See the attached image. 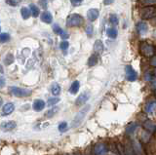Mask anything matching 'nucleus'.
Returning a JSON list of instances; mask_svg holds the SVG:
<instances>
[{"label": "nucleus", "mask_w": 156, "mask_h": 155, "mask_svg": "<svg viewBox=\"0 0 156 155\" xmlns=\"http://www.w3.org/2000/svg\"><path fill=\"white\" fill-rule=\"evenodd\" d=\"M6 3L9 4V5H11V6H17L18 5V1H16V0H7Z\"/></svg>", "instance_id": "nucleus-39"}, {"label": "nucleus", "mask_w": 156, "mask_h": 155, "mask_svg": "<svg viewBox=\"0 0 156 155\" xmlns=\"http://www.w3.org/2000/svg\"><path fill=\"white\" fill-rule=\"evenodd\" d=\"M10 39V35L8 33H0V42L1 43H5L7 42Z\"/></svg>", "instance_id": "nucleus-28"}, {"label": "nucleus", "mask_w": 156, "mask_h": 155, "mask_svg": "<svg viewBox=\"0 0 156 155\" xmlns=\"http://www.w3.org/2000/svg\"><path fill=\"white\" fill-rule=\"evenodd\" d=\"M126 77L129 81H135L136 79V72L134 70V69L131 65H126Z\"/></svg>", "instance_id": "nucleus-9"}, {"label": "nucleus", "mask_w": 156, "mask_h": 155, "mask_svg": "<svg viewBox=\"0 0 156 155\" xmlns=\"http://www.w3.org/2000/svg\"><path fill=\"white\" fill-rule=\"evenodd\" d=\"M15 110V105L12 103H8L6 104L2 108V114L3 115H10L13 111Z\"/></svg>", "instance_id": "nucleus-14"}, {"label": "nucleus", "mask_w": 156, "mask_h": 155, "mask_svg": "<svg viewBox=\"0 0 156 155\" xmlns=\"http://www.w3.org/2000/svg\"><path fill=\"white\" fill-rule=\"evenodd\" d=\"M5 86V78L3 76H0V89Z\"/></svg>", "instance_id": "nucleus-41"}, {"label": "nucleus", "mask_w": 156, "mask_h": 155, "mask_svg": "<svg viewBox=\"0 0 156 155\" xmlns=\"http://www.w3.org/2000/svg\"><path fill=\"white\" fill-rule=\"evenodd\" d=\"M79 88H80V82L76 80L71 84L70 88H69V93L72 94V95H74V94L77 93L78 91H79Z\"/></svg>", "instance_id": "nucleus-19"}, {"label": "nucleus", "mask_w": 156, "mask_h": 155, "mask_svg": "<svg viewBox=\"0 0 156 155\" xmlns=\"http://www.w3.org/2000/svg\"><path fill=\"white\" fill-rule=\"evenodd\" d=\"M29 8H30V14L32 15V17L36 18L39 16V13H40V11H39V9L37 6H35L34 4H30L29 5Z\"/></svg>", "instance_id": "nucleus-23"}, {"label": "nucleus", "mask_w": 156, "mask_h": 155, "mask_svg": "<svg viewBox=\"0 0 156 155\" xmlns=\"http://www.w3.org/2000/svg\"><path fill=\"white\" fill-rule=\"evenodd\" d=\"M82 1H83V0H70V2H71L74 6L80 5V4L82 3Z\"/></svg>", "instance_id": "nucleus-40"}, {"label": "nucleus", "mask_w": 156, "mask_h": 155, "mask_svg": "<svg viewBox=\"0 0 156 155\" xmlns=\"http://www.w3.org/2000/svg\"><path fill=\"white\" fill-rule=\"evenodd\" d=\"M89 98H90V94L87 93V92H84V93H82L81 95H79V97L76 99L75 104L77 106H81L83 104H85L87 103V100H89Z\"/></svg>", "instance_id": "nucleus-8"}, {"label": "nucleus", "mask_w": 156, "mask_h": 155, "mask_svg": "<svg viewBox=\"0 0 156 155\" xmlns=\"http://www.w3.org/2000/svg\"><path fill=\"white\" fill-rule=\"evenodd\" d=\"M2 104H3V100H2V98H1V97H0V106L2 105Z\"/></svg>", "instance_id": "nucleus-46"}, {"label": "nucleus", "mask_w": 156, "mask_h": 155, "mask_svg": "<svg viewBox=\"0 0 156 155\" xmlns=\"http://www.w3.org/2000/svg\"><path fill=\"white\" fill-rule=\"evenodd\" d=\"M16 127H17V123L13 120L5 121V122L0 124V129H1L3 132H10V131H13Z\"/></svg>", "instance_id": "nucleus-6"}, {"label": "nucleus", "mask_w": 156, "mask_h": 155, "mask_svg": "<svg viewBox=\"0 0 156 155\" xmlns=\"http://www.w3.org/2000/svg\"><path fill=\"white\" fill-rule=\"evenodd\" d=\"M141 3L145 6H150V5H155L156 0H141Z\"/></svg>", "instance_id": "nucleus-31"}, {"label": "nucleus", "mask_w": 156, "mask_h": 155, "mask_svg": "<svg viewBox=\"0 0 156 155\" xmlns=\"http://www.w3.org/2000/svg\"><path fill=\"white\" fill-rule=\"evenodd\" d=\"M84 23V20L80 15L77 14H71L70 16H68L66 20V26L69 27H75V26H81Z\"/></svg>", "instance_id": "nucleus-1"}, {"label": "nucleus", "mask_w": 156, "mask_h": 155, "mask_svg": "<svg viewBox=\"0 0 156 155\" xmlns=\"http://www.w3.org/2000/svg\"><path fill=\"white\" fill-rule=\"evenodd\" d=\"M13 62H14V56L12 54H8L6 56V58H5V61H4L5 65H11Z\"/></svg>", "instance_id": "nucleus-27"}, {"label": "nucleus", "mask_w": 156, "mask_h": 155, "mask_svg": "<svg viewBox=\"0 0 156 155\" xmlns=\"http://www.w3.org/2000/svg\"><path fill=\"white\" fill-rule=\"evenodd\" d=\"M41 20L44 22V23H51L52 21H53V17L51 15V13L50 12H48V11H45L44 13H42V15H41Z\"/></svg>", "instance_id": "nucleus-18"}, {"label": "nucleus", "mask_w": 156, "mask_h": 155, "mask_svg": "<svg viewBox=\"0 0 156 155\" xmlns=\"http://www.w3.org/2000/svg\"><path fill=\"white\" fill-rule=\"evenodd\" d=\"M10 92L11 94L14 95L15 97H18V98H24V97H28L30 96L32 92L28 89H23V88H20V87H10Z\"/></svg>", "instance_id": "nucleus-4"}, {"label": "nucleus", "mask_w": 156, "mask_h": 155, "mask_svg": "<svg viewBox=\"0 0 156 155\" xmlns=\"http://www.w3.org/2000/svg\"><path fill=\"white\" fill-rule=\"evenodd\" d=\"M151 65H152L153 66H155V58L153 57L152 60H151Z\"/></svg>", "instance_id": "nucleus-45"}, {"label": "nucleus", "mask_w": 156, "mask_h": 155, "mask_svg": "<svg viewBox=\"0 0 156 155\" xmlns=\"http://www.w3.org/2000/svg\"><path fill=\"white\" fill-rule=\"evenodd\" d=\"M33 109L37 111V112H39V111H41L44 109V107H45V101H44L43 100H34L33 103Z\"/></svg>", "instance_id": "nucleus-15"}, {"label": "nucleus", "mask_w": 156, "mask_h": 155, "mask_svg": "<svg viewBox=\"0 0 156 155\" xmlns=\"http://www.w3.org/2000/svg\"><path fill=\"white\" fill-rule=\"evenodd\" d=\"M107 151H108V148L105 143H98L94 147L95 155H105Z\"/></svg>", "instance_id": "nucleus-7"}, {"label": "nucleus", "mask_w": 156, "mask_h": 155, "mask_svg": "<svg viewBox=\"0 0 156 155\" xmlns=\"http://www.w3.org/2000/svg\"><path fill=\"white\" fill-rule=\"evenodd\" d=\"M51 93L54 95V96H58L60 95L61 93V87L58 83H54L51 87Z\"/></svg>", "instance_id": "nucleus-22"}, {"label": "nucleus", "mask_w": 156, "mask_h": 155, "mask_svg": "<svg viewBox=\"0 0 156 155\" xmlns=\"http://www.w3.org/2000/svg\"><path fill=\"white\" fill-rule=\"evenodd\" d=\"M68 46H69V44H68V42H67V41H62V42L61 43V45H60L61 49H62V51H66V50H67Z\"/></svg>", "instance_id": "nucleus-35"}, {"label": "nucleus", "mask_w": 156, "mask_h": 155, "mask_svg": "<svg viewBox=\"0 0 156 155\" xmlns=\"http://www.w3.org/2000/svg\"><path fill=\"white\" fill-rule=\"evenodd\" d=\"M58 101H60V99L58 98H51L48 100L47 104H48V105H55L58 103Z\"/></svg>", "instance_id": "nucleus-30"}, {"label": "nucleus", "mask_w": 156, "mask_h": 155, "mask_svg": "<svg viewBox=\"0 0 156 155\" xmlns=\"http://www.w3.org/2000/svg\"><path fill=\"white\" fill-rule=\"evenodd\" d=\"M58 107H54V108H52L50 110H48L47 112L45 113V116H46V117H48V118H51V117H53V116L58 112Z\"/></svg>", "instance_id": "nucleus-26"}, {"label": "nucleus", "mask_w": 156, "mask_h": 155, "mask_svg": "<svg viewBox=\"0 0 156 155\" xmlns=\"http://www.w3.org/2000/svg\"><path fill=\"white\" fill-rule=\"evenodd\" d=\"M143 125H144V128L146 131H147L148 133H150V134L155 133L156 126H155V123L153 122V121H151V120H145Z\"/></svg>", "instance_id": "nucleus-11"}, {"label": "nucleus", "mask_w": 156, "mask_h": 155, "mask_svg": "<svg viewBox=\"0 0 156 155\" xmlns=\"http://www.w3.org/2000/svg\"><path fill=\"white\" fill-rule=\"evenodd\" d=\"M140 50L141 54L147 58L153 57L155 54V48L152 44H150V43H146V42L141 43L140 46Z\"/></svg>", "instance_id": "nucleus-2"}, {"label": "nucleus", "mask_w": 156, "mask_h": 155, "mask_svg": "<svg viewBox=\"0 0 156 155\" xmlns=\"http://www.w3.org/2000/svg\"><path fill=\"white\" fill-rule=\"evenodd\" d=\"M60 35H61V37L62 38V39H66V38H68V34H67L66 31H62Z\"/></svg>", "instance_id": "nucleus-43"}, {"label": "nucleus", "mask_w": 156, "mask_h": 155, "mask_svg": "<svg viewBox=\"0 0 156 155\" xmlns=\"http://www.w3.org/2000/svg\"><path fill=\"white\" fill-rule=\"evenodd\" d=\"M99 10L98 9H95V8H92L90 10H88L87 12V17L89 19V21L91 22H94L96 21L98 18H99Z\"/></svg>", "instance_id": "nucleus-12"}, {"label": "nucleus", "mask_w": 156, "mask_h": 155, "mask_svg": "<svg viewBox=\"0 0 156 155\" xmlns=\"http://www.w3.org/2000/svg\"><path fill=\"white\" fill-rule=\"evenodd\" d=\"M113 2H114V0H105L104 4H105V5H110V4L113 3Z\"/></svg>", "instance_id": "nucleus-44"}, {"label": "nucleus", "mask_w": 156, "mask_h": 155, "mask_svg": "<svg viewBox=\"0 0 156 155\" xmlns=\"http://www.w3.org/2000/svg\"><path fill=\"white\" fill-rule=\"evenodd\" d=\"M98 61H99V57H98V55H96V54L92 55L89 58V60H88V65H89L90 67L95 66L98 64Z\"/></svg>", "instance_id": "nucleus-21"}, {"label": "nucleus", "mask_w": 156, "mask_h": 155, "mask_svg": "<svg viewBox=\"0 0 156 155\" xmlns=\"http://www.w3.org/2000/svg\"><path fill=\"white\" fill-rule=\"evenodd\" d=\"M156 9L154 6H146L141 9L140 11V17L143 19H152L155 17Z\"/></svg>", "instance_id": "nucleus-5"}, {"label": "nucleus", "mask_w": 156, "mask_h": 155, "mask_svg": "<svg viewBox=\"0 0 156 155\" xmlns=\"http://www.w3.org/2000/svg\"><path fill=\"white\" fill-rule=\"evenodd\" d=\"M94 50L96 53H101L104 51V43L101 40H97L94 44Z\"/></svg>", "instance_id": "nucleus-20"}, {"label": "nucleus", "mask_w": 156, "mask_h": 155, "mask_svg": "<svg viewBox=\"0 0 156 155\" xmlns=\"http://www.w3.org/2000/svg\"><path fill=\"white\" fill-rule=\"evenodd\" d=\"M89 109H90V105H87V106H85V107H83L79 112L76 114L75 118L72 122V127H78V126L82 123V121L84 120L85 116L87 115Z\"/></svg>", "instance_id": "nucleus-3"}, {"label": "nucleus", "mask_w": 156, "mask_h": 155, "mask_svg": "<svg viewBox=\"0 0 156 155\" xmlns=\"http://www.w3.org/2000/svg\"><path fill=\"white\" fill-rule=\"evenodd\" d=\"M153 72H150V71H147L145 73V80L146 81H151V79L153 78Z\"/></svg>", "instance_id": "nucleus-36"}, {"label": "nucleus", "mask_w": 156, "mask_h": 155, "mask_svg": "<svg viewBox=\"0 0 156 155\" xmlns=\"http://www.w3.org/2000/svg\"><path fill=\"white\" fill-rule=\"evenodd\" d=\"M107 35L110 38H115L117 36V30L115 28H109V30H107Z\"/></svg>", "instance_id": "nucleus-29"}, {"label": "nucleus", "mask_w": 156, "mask_h": 155, "mask_svg": "<svg viewBox=\"0 0 156 155\" xmlns=\"http://www.w3.org/2000/svg\"><path fill=\"white\" fill-rule=\"evenodd\" d=\"M39 4L41 5L42 8L45 9L47 7V2H46V0H39Z\"/></svg>", "instance_id": "nucleus-42"}, {"label": "nucleus", "mask_w": 156, "mask_h": 155, "mask_svg": "<svg viewBox=\"0 0 156 155\" xmlns=\"http://www.w3.org/2000/svg\"><path fill=\"white\" fill-rule=\"evenodd\" d=\"M86 33L88 35H92V33H93V26L92 25H88L86 26V30H85Z\"/></svg>", "instance_id": "nucleus-38"}, {"label": "nucleus", "mask_w": 156, "mask_h": 155, "mask_svg": "<svg viewBox=\"0 0 156 155\" xmlns=\"http://www.w3.org/2000/svg\"><path fill=\"white\" fill-rule=\"evenodd\" d=\"M66 129H67V123L66 122H62L58 125V131H60V132H62V133L66 132Z\"/></svg>", "instance_id": "nucleus-32"}, {"label": "nucleus", "mask_w": 156, "mask_h": 155, "mask_svg": "<svg viewBox=\"0 0 156 155\" xmlns=\"http://www.w3.org/2000/svg\"><path fill=\"white\" fill-rule=\"evenodd\" d=\"M132 149H133V151L136 155H145L144 150L143 146H141V143L138 139H136L133 143V147H132Z\"/></svg>", "instance_id": "nucleus-10"}, {"label": "nucleus", "mask_w": 156, "mask_h": 155, "mask_svg": "<svg viewBox=\"0 0 156 155\" xmlns=\"http://www.w3.org/2000/svg\"><path fill=\"white\" fill-rule=\"evenodd\" d=\"M149 139H150L149 134H146V133L141 134V140H144V143H148V142H150Z\"/></svg>", "instance_id": "nucleus-34"}, {"label": "nucleus", "mask_w": 156, "mask_h": 155, "mask_svg": "<svg viewBox=\"0 0 156 155\" xmlns=\"http://www.w3.org/2000/svg\"><path fill=\"white\" fill-rule=\"evenodd\" d=\"M109 22L111 25L113 26H117L119 23V20H118V17H117L116 15H114V14H112V15L109 16Z\"/></svg>", "instance_id": "nucleus-25"}, {"label": "nucleus", "mask_w": 156, "mask_h": 155, "mask_svg": "<svg viewBox=\"0 0 156 155\" xmlns=\"http://www.w3.org/2000/svg\"><path fill=\"white\" fill-rule=\"evenodd\" d=\"M21 14H22V17H23V19H24V20H27V19L30 17V11L28 10L27 8H26V7H23L22 9H21Z\"/></svg>", "instance_id": "nucleus-24"}, {"label": "nucleus", "mask_w": 156, "mask_h": 155, "mask_svg": "<svg viewBox=\"0 0 156 155\" xmlns=\"http://www.w3.org/2000/svg\"><path fill=\"white\" fill-rule=\"evenodd\" d=\"M144 111L146 113H148V114H151V113L154 112V111H155V100H154L148 101V103L145 104Z\"/></svg>", "instance_id": "nucleus-16"}, {"label": "nucleus", "mask_w": 156, "mask_h": 155, "mask_svg": "<svg viewBox=\"0 0 156 155\" xmlns=\"http://www.w3.org/2000/svg\"><path fill=\"white\" fill-rule=\"evenodd\" d=\"M53 30H54V32L56 33V34H61V33L63 31L62 28L58 26H54V27H53Z\"/></svg>", "instance_id": "nucleus-37"}, {"label": "nucleus", "mask_w": 156, "mask_h": 155, "mask_svg": "<svg viewBox=\"0 0 156 155\" xmlns=\"http://www.w3.org/2000/svg\"><path fill=\"white\" fill-rule=\"evenodd\" d=\"M125 155H136L130 145H127L125 147Z\"/></svg>", "instance_id": "nucleus-33"}, {"label": "nucleus", "mask_w": 156, "mask_h": 155, "mask_svg": "<svg viewBox=\"0 0 156 155\" xmlns=\"http://www.w3.org/2000/svg\"><path fill=\"white\" fill-rule=\"evenodd\" d=\"M136 30H138V32L140 33V34H141V35L145 34V33L147 32V30H148L147 23H146L145 22H140V23H138V25H136Z\"/></svg>", "instance_id": "nucleus-13"}, {"label": "nucleus", "mask_w": 156, "mask_h": 155, "mask_svg": "<svg viewBox=\"0 0 156 155\" xmlns=\"http://www.w3.org/2000/svg\"><path fill=\"white\" fill-rule=\"evenodd\" d=\"M136 129H138V124H136V122H132L126 127V134L127 135L134 134Z\"/></svg>", "instance_id": "nucleus-17"}]
</instances>
